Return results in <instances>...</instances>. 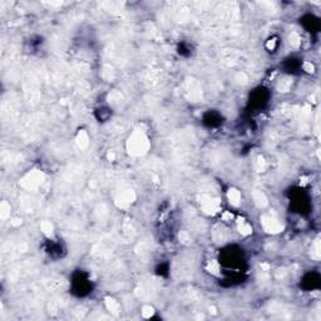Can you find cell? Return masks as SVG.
Wrapping results in <instances>:
<instances>
[{
  "instance_id": "ba28073f",
  "label": "cell",
  "mask_w": 321,
  "mask_h": 321,
  "mask_svg": "<svg viewBox=\"0 0 321 321\" xmlns=\"http://www.w3.org/2000/svg\"><path fill=\"white\" fill-rule=\"evenodd\" d=\"M300 67H301L300 59H296V58L286 59L285 68H286V71H289L290 73H294V72L295 71H298V69L300 68Z\"/></svg>"
},
{
  "instance_id": "3957f363",
  "label": "cell",
  "mask_w": 321,
  "mask_h": 321,
  "mask_svg": "<svg viewBox=\"0 0 321 321\" xmlns=\"http://www.w3.org/2000/svg\"><path fill=\"white\" fill-rule=\"evenodd\" d=\"M290 200H291V204L292 206H294V208L296 209V212H309L310 206H311V205H310V198L302 189H296V191H292L291 196H290Z\"/></svg>"
},
{
  "instance_id": "5b68a950",
  "label": "cell",
  "mask_w": 321,
  "mask_h": 321,
  "mask_svg": "<svg viewBox=\"0 0 321 321\" xmlns=\"http://www.w3.org/2000/svg\"><path fill=\"white\" fill-rule=\"evenodd\" d=\"M301 286L303 289L310 291V290H318L320 287V275L316 272H309L302 277Z\"/></svg>"
},
{
  "instance_id": "52a82bcc",
  "label": "cell",
  "mask_w": 321,
  "mask_h": 321,
  "mask_svg": "<svg viewBox=\"0 0 321 321\" xmlns=\"http://www.w3.org/2000/svg\"><path fill=\"white\" fill-rule=\"evenodd\" d=\"M204 123L207 127H218L222 124V114L221 113L216 112V111H208L206 114L204 115Z\"/></svg>"
},
{
  "instance_id": "8992f818",
  "label": "cell",
  "mask_w": 321,
  "mask_h": 321,
  "mask_svg": "<svg viewBox=\"0 0 321 321\" xmlns=\"http://www.w3.org/2000/svg\"><path fill=\"white\" fill-rule=\"evenodd\" d=\"M301 23H302V25L305 27V29H306L307 32L316 33L320 29V20H319V18H316L315 15H303L302 19H301Z\"/></svg>"
},
{
  "instance_id": "7a4b0ae2",
  "label": "cell",
  "mask_w": 321,
  "mask_h": 321,
  "mask_svg": "<svg viewBox=\"0 0 321 321\" xmlns=\"http://www.w3.org/2000/svg\"><path fill=\"white\" fill-rule=\"evenodd\" d=\"M221 255L220 263H222V265L227 266V267H240L241 263L244 261L241 250L236 246H228L226 250L222 251Z\"/></svg>"
},
{
  "instance_id": "277c9868",
  "label": "cell",
  "mask_w": 321,
  "mask_h": 321,
  "mask_svg": "<svg viewBox=\"0 0 321 321\" xmlns=\"http://www.w3.org/2000/svg\"><path fill=\"white\" fill-rule=\"evenodd\" d=\"M268 98H270V94H268L267 89L257 88L255 89V92H252V94H251L250 104L256 109L263 108L268 102Z\"/></svg>"
},
{
  "instance_id": "6da1fadb",
  "label": "cell",
  "mask_w": 321,
  "mask_h": 321,
  "mask_svg": "<svg viewBox=\"0 0 321 321\" xmlns=\"http://www.w3.org/2000/svg\"><path fill=\"white\" fill-rule=\"evenodd\" d=\"M92 290V283L88 275L83 271H77L72 277V291L77 296H87Z\"/></svg>"
}]
</instances>
